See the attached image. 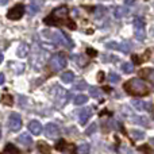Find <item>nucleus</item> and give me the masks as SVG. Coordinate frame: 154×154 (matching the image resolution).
<instances>
[{
    "label": "nucleus",
    "instance_id": "nucleus-24",
    "mask_svg": "<svg viewBox=\"0 0 154 154\" xmlns=\"http://www.w3.org/2000/svg\"><path fill=\"white\" fill-rule=\"evenodd\" d=\"M122 70L126 73H131L134 70V65L131 62H125V64H122Z\"/></svg>",
    "mask_w": 154,
    "mask_h": 154
},
{
    "label": "nucleus",
    "instance_id": "nucleus-18",
    "mask_svg": "<svg viewBox=\"0 0 154 154\" xmlns=\"http://www.w3.org/2000/svg\"><path fill=\"white\" fill-rule=\"evenodd\" d=\"M73 101H75L76 106H82V104H85L88 101V96L84 95V93H81V95H77Z\"/></svg>",
    "mask_w": 154,
    "mask_h": 154
},
{
    "label": "nucleus",
    "instance_id": "nucleus-23",
    "mask_svg": "<svg viewBox=\"0 0 154 154\" xmlns=\"http://www.w3.org/2000/svg\"><path fill=\"white\" fill-rule=\"evenodd\" d=\"M38 149L41 150L42 154H50V147H49L45 142H39V143H38Z\"/></svg>",
    "mask_w": 154,
    "mask_h": 154
},
{
    "label": "nucleus",
    "instance_id": "nucleus-25",
    "mask_svg": "<svg viewBox=\"0 0 154 154\" xmlns=\"http://www.w3.org/2000/svg\"><path fill=\"white\" fill-rule=\"evenodd\" d=\"M108 80H109V82H111V84H116V82L120 81V76L116 75V73H109Z\"/></svg>",
    "mask_w": 154,
    "mask_h": 154
},
{
    "label": "nucleus",
    "instance_id": "nucleus-37",
    "mask_svg": "<svg viewBox=\"0 0 154 154\" xmlns=\"http://www.w3.org/2000/svg\"><path fill=\"white\" fill-rule=\"evenodd\" d=\"M0 62H3V53H0Z\"/></svg>",
    "mask_w": 154,
    "mask_h": 154
},
{
    "label": "nucleus",
    "instance_id": "nucleus-7",
    "mask_svg": "<svg viewBox=\"0 0 154 154\" xmlns=\"http://www.w3.org/2000/svg\"><path fill=\"white\" fill-rule=\"evenodd\" d=\"M24 14V5L23 4H16L15 7H12L10 11L7 12V18L11 20H18L23 16Z\"/></svg>",
    "mask_w": 154,
    "mask_h": 154
},
{
    "label": "nucleus",
    "instance_id": "nucleus-3",
    "mask_svg": "<svg viewBox=\"0 0 154 154\" xmlns=\"http://www.w3.org/2000/svg\"><path fill=\"white\" fill-rule=\"evenodd\" d=\"M43 35H45L46 38H49V39H51L53 42H57V43H60V45H62V46H65L66 49H72L73 46V42L69 39V37H68L66 34H64L62 31H43Z\"/></svg>",
    "mask_w": 154,
    "mask_h": 154
},
{
    "label": "nucleus",
    "instance_id": "nucleus-12",
    "mask_svg": "<svg viewBox=\"0 0 154 154\" xmlns=\"http://www.w3.org/2000/svg\"><path fill=\"white\" fill-rule=\"evenodd\" d=\"M131 104L134 106V108L138 109V111H145V109H152V104L146 103V101H142V100H133Z\"/></svg>",
    "mask_w": 154,
    "mask_h": 154
},
{
    "label": "nucleus",
    "instance_id": "nucleus-11",
    "mask_svg": "<svg viewBox=\"0 0 154 154\" xmlns=\"http://www.w3.org/2000/svg\"><path fill=\"white\" fill-rule=\"evenodd\" d=\"M29 130L31 134H34V135H39L41 133H42V125H41L38 120H31V122L29 123Z\"/></svg>",
    "mask_w": 154,
    "mask_h": 154
},
{
    "label": "nucleus",
    "instance_id": "nucleus-34",
    "mask_svg": "<svg viewBox=\"0 0 154 154\" xmlns=\"http://www.w3.org/2000/svg\"><path fill=\"white\" fill-rule=\"evenodd\" d=\"M4 75H3V73H0V85H2L3 84V82H4Z\"/></svg>",
    "mask_w": 154,
    "mask_h": 154
},
{
    "label": "nucleus",
    "instance_id": "nucleus-1",
    "mask_svg": "<svg viewBox=\"0 0 154 154\" xmlns=\"http://www.w3.org/2000/svg\"><path fill=\"white\" fill-rule=\"evenodd\" d=\"M125 91L133 96H145L149 93V88L141 79H131L125 84Z\"/></svg>",
    "mask_w": 154,
    "mask_h": 154
},
{
    "label": "nucleus",
    "instance_id": "nucleus-15",
    "mask_svg": "<svg viewBox=\"0 0 154 154\" xmlns=\"http://www.w3.org/2000/svg\"><path fill=\"white\" fill-rule=\"evenodd\" d=\"M29 50H30L29 45L23 42V43H20V45H19L18 50H16V54H18V57H20V58H24V57L29 54Z\"/></svg>",
    "mask_w": 154,
    "mask_h": 154
},
{
    "label": "nucleus",
    "instance_id": "nucleus-38",
    "mask_svg": "<svg viewBox=\"0 0 154 154\" xmlns=\"http://www.w3.org/2000/svg\"><path fill=\"white\" fill-rule=\"evenodd\" d=\"M150 143H152L153 146H154V138H152V139H150Z\"/></svg>",
    "mask_w": 154,
    "mask_h": 154
},
{
    "label": "nucleus",
    "instance_id": "nucleus-27",
    "mask_svg": "<svg viewBox=\"0 0 154 154\" xmlns=\"http://www.w3.org/2000/svg\"><path fill=\"white\" fill-rule=\"evenodd\" d=\"M72 58L75 60V61H77V64H79L80 66H84V65H85V62H87V61H85V58H82L81 56H73Z\"/></svg>",
    "mask_w": 154,
    "mask_h": 154
},
{
    "label": "nucleus",
    "instance_id": "nucleus-22",
    "mask_svg": "<svg viewBox=\"0 0 154 154\" xmlns=\"http://www.w3.org/2000/svg\"><path fill=\"white\" fill-rule=\"evenodd\" d=\"M128 12V10L127 8H123V7H118L116 10H115V12H114V15H115V18H122V16H125L126 14Z\"/></svg>",
    "mask_w": 154,
    "mask_h": 154
},
{
    "label": "nucleus",
    "instance_id": "nucleus-26",
    "mask_svg": "<svg viewBox=\"0 0 154 154\" xmlns=\"http://www.w3.org/2000/svg\"><path fill=\"white\" fill-rule=\"evenodd\" d=\"M89 93L93 96V97H100L101 96V91L99 89V88H96V87H91L89 88Z\"/></svg>",
    "mask_w": 154,
    "mask_h": 154
},
{
    "label": "nucleus",
    "instance_id": "nucleus-14",
    "mask_svg": "<svg viewBox=\"0 0 154 154\" xmlns=\"http://www.w3.org/2000/svg\"><path fill=\"white\" fill-rule=\"evenodd\" d=\"M91 116V109H87V108H82V111H80L79 114V123L80 125H85L88 122Z\"/></svg>",
    "mask_w": 154,
    "mask_h": 154
},
{
    "label": "nucleus",
    "instance_id": "nucleus-28",
    "mask_svg": "<svg viewBox=\"0 0 154 154\" xmlns=\"http://www.w3.org/2000/svg\"><path fill=\"white\" fill-rule=\"evenodd\" d=\"M5 152L10 154H18V150H16L12 145H7V146H5Z\"/></svg>",
    "mask_w": 154,
    "mask_h": 154
},
{
    "label": "nucleus",
    "instance_id": "nucleus-5",
    "mask_svg": "<svg viewBox=\"0 0 154 154\" xmlns=\"http://www.w3.org/2000/svg\"><path fill=\"white\" fill-rule=\"evenodd\" d=\"M66 66V58H65L62 54L57 53L54 56H51L50 61H49V68H50L53 72H60L61 69Z\"/></svg>",
    "mask_w": 154,
    "mask_h": 154
},
{
    "label": "nucleus",
    "instance_id": "nucleus-31",
    "mask_svg": "<svg viewBox=\"0 0 154 154\" xmlns=\"http://www.w3.org/2000/svg\"><path fill=\"white\" fill-rule=\"evenodd\" d=\"M87 53H88V56H91V57H95L96 54H97V51H96L95 49H91V48H88V49H87Z\"/></svg>",
    "mask_w": 154,
    "mask_h": 154
},
{
    "label": "nucleus",
    "instance_id": "nucleus-10",
    "mask_svg": "<svg viewBox=\"0 0 154 154\" xmlns=\"http://www.w3.org/2000/svg\"><path fill=\"white\" fill-rule=\"evenodd\" d=\"M45 134L48 138H58L60 135V128L57 125H54V123H48L45 127Z\"/></svg>",
    "mask_w": 154,
    "mask_h": 154
},
{
    "label": "nucleus",
    "instance_id": "nucleus-30",
    "mask_svg": "<svg viewBox=\"0 0 154 154\" xmlns=\"http://www.w3.org/2000/svg\"><path fill=\"white\" fill-rule=\"evenodd\" d=\"M96 127H97V125H96V123H92V125L89 126V128L87 130V134H88V135H91L92 133H95V131H96Z\"/></svg>",
    "mask_w": 154,
    "mask_h": 154
},
{
    "label": "nucleus",
    "instance_id": "nucleus-29",
    "mask_svg": "<svg viewBox=\"0 0 154 154\" xmlns=\"http://www.w3.org/2000/svg\"><path fill=\"white\" fill-rule=\"evenodd\" d=\"M88 88V84L85 81H79L76 85V89H87Z\"/></svg>",
    "mask_w": 154,
    "mask_h": 154
},
{
    "label": "nucleus",
    "instance_id": "nucleus-13",
    "mask_svg": "<svg viewBox=\"0 0 154 154\" xmlns=\"http://www.w3.org/2000/svg\"><path fill=\"white\" fill-rule=\"evenodd\" d=\"M141 75L147 80L152 85H154V69L152 68H146V69H142L141 70Z\"/></svg>",
    "mask_w": 154,
    "mask_h": 154
},
{
    "label": "nucleus",
    "instance_id": "nucleus-35",
    "mask_svg": "<svg viewBox=\"0 0 154 154\" xmlns=\"http://www.w3.org/2000/svg\"><path fill=\"white\" fill-rule=\"evenodd\" d=\"M126 4H127V5H133L134 2H126Z\"/></svg>",
    "mask_w": 154,
    "mask_h": 154
},
{
    "label": "nucleus",
    "instance_id": "nucleus-9",
    "mask_svg": "<svg viewBox=\"0 0 154 154\" xmlns=\"http://www.w3.org/2000/svg\"><path fill=\"white\" fill-rule=\"evenodd\" d=\"M107 48L108 49H114V50H119V51H123V53H128L130 51V45H128L127 42H114V41H111V42H107Z\"/></svg>",
    "mask_w": 154,
    "mask_h": 154
},
{
    "label": "nucleus",
    "instance_id": "nucleus-36",
    "mask_svg": "<svg viewBox=\"0 0 154 154\" xmlns=\"http://www.w3.org/2000/svg\"><path fill=\"white\" fill-rule=\"evenodd\" d=\"M5 4H7V2H5V0H4V2H0V5H5Z\"/></svg>",
    "mask_w": 154,
    "mask_h": 154
},
{
    "label": "nucleus",
    "instance_id": "nucleus-33",
    "mask_svg": "<svg viewBox=\"0 0 154 154\" xmlns=\"http://www.w3.org/2000/svg\"><path fill=\"white\" fill-rule=\"evenodd\" d=\"M103 75H104L103 72H99V76H97V80H99V81H103Z\"/></svg>",
    "mask_w": 154,
    "mask_h": 154
},
{
    "label": "nucleus",
    "instance_id": "nucleus-19",
    "mask_svg": "<svg viewBox=\"0 0 154 154\" xmlns=\"http://www.w3.org/2000/svg\"><path fill=\"white\" fill-rule=\"evenodd\" d=\"M61 80L64 82H66V84H69V82H72L73 80H75V73L73 72H65L61 75Z\"/></svg>",
    "mask_w": 154,
    "mask_h": 154
},
{
    "label": "nucleus",
    "instance_id": "nucleus-39",
    "mask_svg": "<svg viewBox=\"0 0 154 154\" xmlns=\"http://www.w3.org/2000/svg\"><path fill=\"white\" fill-rule=\"evenodd\" d=\"M0 137H2V126H0Z\"/></svg>",
    "mask_w": 154,
    "mask_h": 154
},
{
    "label": "nucleus",
    "instance_id": "nucleus-6",
    "mask_svg": "<svg viewBox=\"0 0 154 154\" xmlns=\"http://www.w3.org/2000/svg\"><path fill=\"white\" fill-rule=\"evenodd\" d=\"M134 35L137 39L143 41L146 37V29H145V23L141 18L134 19Z\"/></svg>",
    "mask_w": 154,
    "mask_h": 154
},
{
    "label": "nucleus",
    "instance_id": "nucleus-21",
    "mask_svg": "<svg viewBox=\"0 0 154 154\" xmlns=\"http://www.w3.org/2000/svg\"><path fill=\"white\" fill-rule=\"evenodd\" d=\"M89 150H91V146L88 143H82L77 147V153L79 154H89Z\"/></svg>",
    "mask_w": 154,
    "mask_h": 154
},
{
    "label": "nucleus",
    "instance_id": "nucleus-2",
    "mask_svg": "<svg viewBox=\"0 0 154 154\" xmlns=\"http://www.w3.org/2000/svg\"><path fill=\"white\" fill-rule=\"evenodd\" d=\"M68 15H69V10H68L65 5L62 7H58L56 10H53V12L45 18V23L46 24H50V26H57V24H66Z\"/></svg>",
    "mask_w": 154,
    "mask_h": 154
},
{
    "label": "nucleus",
    "instance_id": "nucleus-32",
    "mask_svg": "<svg viewBox=\"0 0 154 154\" xmlns=\"http://www.w3.org/2000/svg\"><path fill=\"white\" fill-rule=\"evenodd\" d=\"M3 103H7V104H12V99H11L10 95H5L4 99H3Z\"/></svg>",
    "mask_w": 154,
    "mask_h": 154
},
{
    "label": "nucleus",
    "instance_id": "nucleus-16",
    "mask_svg": "<svg viewBox=\"0 0 154 154\" xmlns=\"http://www.w3.org/2000/svg\"><path fill=\"white\" fill-rule=\"evenodd\" d=\"M18 142L19 143H22L23 146H30V145L32 143V139H31V137L29 135V134H20L19 135V138H18Z\"/></svg>",
    "mask_w": 154,
    "mask_h": 154
},
{
    "label": "nucleus",
    "instance_id": "nucleus-20",
    "mask_svg": "<svg viewBox=\"0 0 154 154\" xmlns=\"http://www.w3.org/2000/svg\"><path fill=\"white\" fill-rule=\"evenodd\" d=\"M130 135L133 137V139H135V141H141V139L145 138V133L141 130H131Z\"/></svg>",
    "mask_w": 154,
    "mask_h": 154
},
{
    "label": "nucleus",
    "instance_id": "nucleus-4",
    "mask_svg": "<svg viewBox=\"0 0 154 154\" xmlns=\"http://www.w3.org/2000/svg\"><path fill=\"white\" fill-rule=\"evenodd\" d=\"M50 95H51V97H53L54 103H56L57 106H60V107L65 106L66 101L69 100V92H68L66 89H64V88L58 87V85H56V87L51 88Z\"/></svg>",
    "mask_w": 154,
    "mask_h": 154
},
{
    "label": "nucleus",
    "instance_id": "nucleus-8",
    "mask_svg": "<svg viewBox=\"0 0 154 154\" xmlns=\"http://www.w3.org/2000/svg\"><path fill=\"white\" fill-rule=\"evenodd\" d=\"M8 125H10L11 131H14V133L19 131V130H20V127H22V118H20V115L16 114V112H12V114L10 115Z\"/></svg>",
    "mask_w": 154,
    "mask_h": 154
},
{
    "label": "nucleus",
    "instance_id": "nucleus-17",
    "mask_svg": "<svg viewBox=\"0 0 154 154\" xmlns=\"http://www.w3.org/2000/svg\"><path fill=\"white\" fill-rule=\"evenodd\" d=\"M41 5H42V2H31V3L29 4V12L31 14V15L37 14L38 11H39Z\"/></svg>",
    "mask_w": 154,
    "mask_h": 154
}]
</instances>
